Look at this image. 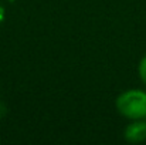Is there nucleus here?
<instances>
[{
  "label": "nucleus",
  "mask_w": 146,
  "mask_h": 145,
  "mask_svg": "<svg viewBox=\"0 0 146 145\" xmlns=\"http://www.w3.org/2000/svg\"><path fill=\"white\" fill-rule=\"evenodd\" d=\"M123 137L128 142L138 144L146 140V121L143 120H132L131 124L126 125L123 131Z\"/></svg>",
  "instance_id": "f03ea898"
},
{
  "label": "nucleus",
  "mask_w": 146,
  "mask_h": 145,
  "mask_svg": "<svg viewBox=\"0 0 146 145\" xmlns=\"http://www.w3.org/2000/svg\"><path fill=\"white\" fill-rule=\"evenodd\" d=\"M138 71H139L141 80L143 81V84L146 86V55L142 57V60H141V63H139V65H138Z\"/></svg>",
  "instance_id": "7ed1b4c3"
},
{
  "label": "nucleus",
  "mask_w": 146,
  "mask_h": 145,
  "mask_svg": "<svg viewBox=\"0 0 146 145\" xmlns=\"http://www.w3.org/2000/svg\"><path fill=\"white\" fill-rule=\"evenodd\" d=\"M118 112L128 120L146 118V91L132 88L119 94L115 101Z\"/></svg>",
  "instance_id": "f257e3e1"
}]
</instances>
